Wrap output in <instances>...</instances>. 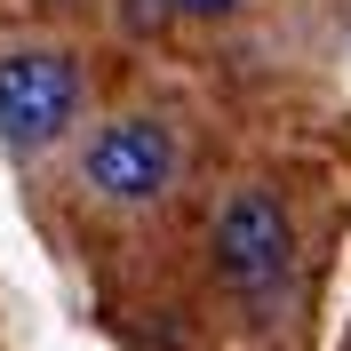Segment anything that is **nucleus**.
Masks as SVG:
<instances>
[{"label":"nucleus","instance_id":"7ed1b4c3","mask_svg":"<svg viewBox=\"0 0 351 351\" xmlns=\"http://www.w3.org/2000/svg\"><path fill=\"white\" fill-rule=\"evenodd\" d=\"M287 263H295V232H287V208L271 192H232L216 216V271L232 295H247V304H271L287 287Z\"/></svg>","mask_w":351,"mask_h":351},{"label":"nucleus","instance_id":"20e7f679","mask_svg":"<svg viewBox=\"0 0 351 351\" xmlns=\"http://www.w3.org/2000/svg\"><path fill=\"white\" fill-rule=\"evenodd\" d=\"M176 8H184V16H232L240 0H176Z\"/></svg>","mask_w":351,"mask_h":351},{"label":"nucleus","instance_id":"f03ea898","mask_svg":"<svg viewBox=\"0 0 351 351\" xmlns=\"http://www.w3.org/2000/svg\"><path fill=\"white\" fill-rule=\"evenodd\" d=\"M80 112V64L64 48H8L0 56V144L40 152Z\"/></svg>","mask_w":351,"mask_h":351},{"label":"nucleus","instance_id":"f257e3e1","mask_svg":"<svg viewBox=\"0 0 351 351\" xmlns=\"http://www.w3.org/2000/svg\"><path fill=\"white\" fill-rule=\"evenodd\" d=\"M80 184L104 199V208H152L176 184L168 120H152V112H112L104 128L88 136V152H80Z\"/></svg>","mask_w":351,"mask_h":351}]
</instances>
